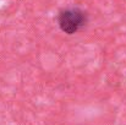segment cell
Masks as SVG:
<instances>
[{"label": "cell", "instance_id": "obj_1", "mask_svg": "<svg viewBox=\"0 0 126 125\" xmlns=\"http://www.w3.org/2000/svg\"><path fill=\"white\" fill-rule=\"evenodd\" d=\"M87 23V14L80 7L63 9L58 15V25L60 30L71 36L81 31Z\"/></svg>", "mask_w": 126, "mask_h": 125}]
</instances>
